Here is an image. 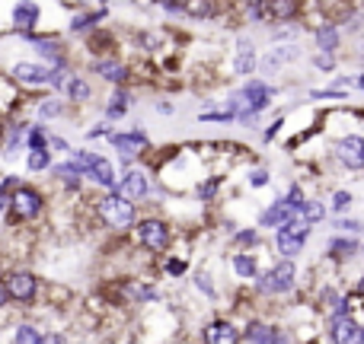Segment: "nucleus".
<instances>
[{
  "label": "nucleus",
  "mask_w": 364,
  "mask_h": 344,
  "mask_svg": "<svg viewBox=\"0 0 364 344\" xmlns=\"http://www.w3.org/2000/svg\"><path fill=\"white\" fill-rule=\"evenodd\" d=\"M102 16H106L102 10H96V13H80L77 19H70V32H83V29H90V26H96Z\"/></svg>",
  "instance_id": "obj_24"
},
{
  "label": "nucleus",
  "mask_w": 364,
  "mask_h": 344,
  "mask_svg": "<svg viewBox=\"0 0 364 344\" xmlns=\"http://www.w3.org/2000/svg\"><path fill=\"white\" fill-rule=\"evenodd\" d=\"M42 194L32 192V188H16L13 192V213H16L19 220H32L42 213Z\"/></svg>",
  "instance_id": "obj_9"
},
{
  "label": "nucleus",
  "mask_w": 364,
  "mask_h": 344,
  "mask_svg": "<svg viewBox=\"0 0 364 344\" xmlns=\"http://www.w3.org/2000/svg\"><path fill=\"white\" fill-rule=\"evenodd\" d=\"M329 255H333V258H352V255H358V239H348V236L329 239Z\"/></svg>",
  "instance_id": "obj_16"
},
{
  "label": "nucleus",
  "mask_w": 364,
  "mask_h": 344,
  "mask_svg": "<svg viewBox=\"0 0 364 344\" xmlns=\"http://www.w3.org/2000/svg\"><path fill=\"white\" fill-rule=\"evenodd\" d=\"M336 157H339V163L346 166V170H352V172L364 170V138L361 134H346V138H339Z\"/></svg>",
  "instance_id": "obj_5"
},
{
  "label": "nucleus",
  "mask_w": 364,
  "mask_h": 344,
  "mask_svg": "<svg viewBox=\"0 0 364 344\" xmlns=\"http://www.w3.org/2000/svg\"><path fill=\"white\" fill-rule=\"evenodd\" d=\"M13 23H16L19 32H29L32 26L38 23V4H32V0H19L16 10H13Z\"/></svg>",
  "instance_id": "obj_14"
},
{
  "label": "nucleus",
  "mask_w": 364,
  "mask_h": 344,
  "mask_svg": "<svg viewBox=\"0 0 364 344\" xmlns=\"http://www.w3.org/2000/svg\"><path fill=\"white\" fill-rule=\"evenodd\" d=\"M125 109H128V96H125V93H115L112 102H109V109H106V118H109V121L122 118V115H125Z\"/></svg>",
  "instance_id": "obj_26"
},
{
  "label": "nucleus",
  "mask_w": 364,
  "mask_h": 344,
  "mask_svg": "<svg viewBox=\"0 0 364 344\" xmlns=\"http://www.w3.org/2000/svg\"><path fill=\"white\" fill-rule=\"evenodd\" d=\"M26 166H29L32 172H45V170L51 166L48 150H32V153H29V163H26Z\"/></svg>",
  "instance_id": "obj_28"
},
{
  "label": "nucleus",
  "mask_w": 364,
  "mask_h": 344,
  "mask_svg": "<svg viewBox=\"0 0 364 344\" xmlns=\"http://www.w3.org/2000/svg\"><path fill=\"white\" fill-rule=\"evenodd\" d=\"M6 290H10V300H32L36 296V277L29 271H13L6 277Z\"/></svg>",
  "instance_id": "obj_12"
},
{
  "label": "nucleus",
  "mask_w": 364,
  "mask_h": 344,
  "mask_svg": "<svg viewBox=\"0 0 364 344\" xmlns=\"http://www.w3.org/2000/svg\"><path fill=\"white\" fill-rule=\"evenodd\" d=\"M138 236H141V243H144L147 249L160 252V249H166V243H170V226H166L164 220H157V217H147V220H141L138 223Z\"/></svg>",
  "instance_id": "obj_8"
},
{
  "label": "nucleus",
  "mask_w": 364,
  "mask_h": 344,
  "mask_svg": "<svg viewBox=\"0 0 364 344\" xmlns=\"http://www.w3.org/2000/svg\"><path fill=\"white\" fill-rule=\"evenodd\" d=\"M233 271H237L240 277H256L259 271H256V258L252 255H237L233 258Z\"/></svg>",
  "instance_id": "obj_25"
},
{
  "label": "nucleus",
  "mask_w": 364,
  "mask_h": 344,
  "mask_svg": "<svg viewBox=\"0 0 364 344\" xmlns=\"http://www.w3.org/2000/svg\"><path fill=\"white\" fill-rule=\"evenodd\" d=\"M348 204H352V192H336L333 194V207H336V211H346Z\"/></svg>",
  "instance_id": "obj_34"
},
{
  "label": "nucleus",
  "mask_w": 364,
  "mask_h": 344,
  "mask_svg": "<svg viewBox=\"0 0 364 344\" xmlns=\"http://www.w3.org/2000/svg\"><path fill=\"white\" fill-rule=\"evenodd\" d=\"M272 96H275V89H272L269 83L250 80V83H246V87L230 99V109L240 115V121H252V115L262 112V109L272 102Z\"/></svg>",
  "instance_id": "obj_1"
},
{
  "label": "nucleus",
  "mask_w": 364,
  "mask_h": 344,
  "mask_svg": "<svg viewBox=\"0 0 364 344\" xmlns=\"http://www.w3.org/2000/svg\"><path fill=\"white\" fill-rule=\"evenodd\" d=\"M100 213L112 226H122V230L134 223V204H132V198H125V194H119V192L100 201Z\"/></svg>",
  "instance_id": "obj_3"
},
{
  "label": "nucleus",
  "mask_w": 364,
  "mask_h": 344,
  "mask_svg": "<svg viewBox=\"0 0 364 344\" xmlns=\"http://www.w3.org/2000/svg\"><path fill=\"white\" fill-rule=\"evenodd\" d=\"M336 226H339V230H352V233L364 230V223H358V220H336Z\"/></svg>",
  "instance_id": "obj_37"
},
{
  "label": "nucleus",
  "mask_w": 364,
  "mask_h": 344,
  "mask_svg": "<svg viewBox=\"0 0 364 344\" xmlns=\"http://www.w3.org/2000/svg\"><path fill=\"white\" fill-rule=\"evenodd\" d=\"M252 243H256V233H252V230H243L237 236V245H252Z\"/></svg>",
  "instance_id": "obj_39"
},
{
  "label": "nucleus",
  "mask_w": 364,
  "mask_h": 344,
  "mask_svg": "<svg viewBox=\"0 0 364 344\" xmlns=\"http://www.w3.org/2000/svg\"><path fill=\"white\" fill-rule=\"evenodd\" d=\"M358 341H361V344H364V326H361V338H358Z\"/></svg>",
  "instance_id": "obj_43"
},
{
  "label": "nucleus",
  "mask_w": 364,
  "mask_h": 344,
  "mask_svg": "<svg viewBox=\"0 0 364 344\" xmlns=\"http://www.w3.org/2000/svg\"><path fill=\"white\" fill-rule=\"evenodd\" d=\"M358 294H364V277H361V281H358Z\"/></svg>",
  "instance_id": "obj_42"
},
{
  "label": "nucleus",
  "mask_w": 364,
  "mask_h": 344,
  "mask_svg": "<svg viewBox=\"0 0 364 344\" xmlns=\"http://www.w3.org/2000/svg\"><path fill=\"white\" fill-rule=\"evenodd\" d=\"M96 4H106V0H96Z\"/></svg>",
  "instance_id": "obj_44"
},
{
  "label": "nucleus",
  "mask_w": 364,
  "mask_h": 344,
  "mask_svg": "<svg viewBox=\"0 0 364 344\" xmlns=\"http://www.w3.org/2000/svg\"><path fill=\"white\" fill-rule=\"evenodd\" d=\"M61 102H55V99H51V102H45V106L42 109H38V115H42V118H48V115H58V112H61Z\"/></svg>",
  "instance_id": "obj_36"
},
{
  "label": "nucleus",
  "mask_w": 364,
  "mask_h": 344,
  "mask_svg": "<svg viewBox=\"0 0 364 344\" xmlns=\"http://www.w3.org/2000/svg\"><path fill=\"white\" fill-rule=\"evenodd\" d=\"M329 338L333 341H358L361 338V326L355 322L352 309H336L333 319H329Z\"/></svg>",
  "instance_id": "obj_6"
},
{
  "label": "nucleus",
  "mask_w": 364,
  "mask_h": 344,
  "mask_svg": "<svg viewBox=\"0 0 364 344\" xmlns=\"http://www.w3.org/2000/svg\"><path fill=\"white\" fill-rule=\"evenodd\" d=\"M147 175L141 172V170H132L125 175V179H122V185H119V194H125V198H147Z\"/></svg>",
  "instance_id": "obj_13"
},
{
  "label": "nucleus",
  "mask_w": 364,
  "mask_h": 344,
  "mask_svg": "<svg viewBox=\"0 0 364 344\" xmlns=\"http://www.w3.org/2000/svg\"><path fill=\"white\" fill-rule=\"evenodd\" d=\"M166 274H173V277L186 274V262H182V258H170V262H166Z\"/></svg>",
  "instance_id": "obj_35"
},
{
  "label": "nucleus",
  "mask_w": 364,
  "mask_h": 344,
  "mask_svg": "<svg viewBox=\"0 0 364 344\" xmlns=\"http://www.w3.org/2000/svg\"><path fill=\"white\" fill-rule=\"evenodd\" d=\"M294 57H301V48H294V45H291V48H278V51H272V55L265 57L262 67L265 70H278L284 61H294Z\"/></svg>",
  "instance_id": "obj_18"
},
{
  "label": "nucleus",
  "mask_w": 364,
  "mask_h": 344,
  "mask_svg": "<svg viewBox=\"0 0 364 344\" xmlns=\"http://www.w3.org/2000/svg\"><path fill=\"white\" fill-rule=\"evenodd\" d=\"M64 93H68L74 102L90 99V87H87V83H83V80H77V77H70V80L64 83Z\"/></svg>",
  "instance_id": "obj_23"
},
{
  "label": "nucleus",
  "mask_w": 364,
  "mask_h": 344,
  "mask_svg": "<svg viewBox=\"0 0 364 344\" xmlns=\"http://www.w3.org/2000/svg\"><path fill=\"white\" fill-rule=\"evenodd\" d=\"M307 233H310V223L304 217H294L291 223L278 226V236H275V245L284 258H294L304 252V243H307Z\"/></svg>",
  "instance_id": "obj_2"
},
{
  "label": "nucleus",
  "mask_w": 364,
  "mask_h": 344,
  "mask_svg": "<svg viewBox=\"0 0 364 344\" xmlns=\"http://www.w3.org/2000/svg\"><path fill=\"white\" fill-rule=\"evenodd\" d=\"M316 70H323V74H333V70H336L333 51H326V55H320V57H316Z\"/></svg>",
  "instance_id": "obj_30"
},
{
  "label": "nucleus",
  "mask_w": 364,
  "mask_h": 344,
  "mask_svg": "<svg viewBox=\"0 0 364 344\" xmlns=\"http://www.w3.org/2000/svg\"><path fill=\"white\" fill-rule=\"evenodd\" d=\"M6 300H10V290L0 287V309H4V303H6Z\"/></svg>",
  "instance_id": "obj_40"
},
{
  "label": "nucleus",
  "mask_w": 364,
  "mask_h": 344,
  "mask_svg": "<svg viewBox=\"0 0 364 344\" xmlns=\"http://www.w3.org/2000/svg\"><path fill=\"white\" fill-rule=\"evenodd\" d=\"M297 13L294 0H272V16L275 19H291Z\"/></svg>",
  "instance_id": "obj_27"
},
{
  "label": "nucleus",
  "mask_w": 364,
  "mask_h": 344,
  "mask_svg": "<svg viewBox=\"0 0 364 344\" xmlns=\"http://www.w3.org/2000/svg\"><path fill=\"white\" fill-rule=\"evenodd\" d=\"M112 147L122 153V160H125V163H132L141 150H147V138L141 131H125V134H115Z\"/></svg>",
  "instance_id": "obj_11"
},
{
  "label": "nucleus",
  "mask_w": 364,
  "mask_h": 344,
  "mask_svg": "<svg viewBox=\"0 0 364 344\" xmlns=\"http://www.w3.org/2000/svg\"><path fill=\"white\" fill-rule=\"evenodd\" d=\"M13 338H16V341H29V344H42V341H45V335H42V332H36L32 326H19Z\"/></svg>",
  "instance_id": "obj_29"
},
{
  "label": "nucleus",
  "mask_w": 364,
  "mask_h": 344,
  "mask_svg": "<svg viewBox=\"0 0 364 344\" xmlns=\"http://www.w3.org/2000/svg\"><path fill=\"white\" fill-rule=\"evenodd\" d=\"M128 290L134 294V300H154V287H144V284H132Z\"/></svg>",
  "instance_id": "obj_33"
},
{
  "label": "nucleus",
  "mask_w": 364,
  "mask_h": 344,
  "mask_svg": "<svg viewBox=\"0 0 364 344\" xmlns=\"http://www.w3.org/2000/svg\"><path fill=\"white\" fill-rule=\"evenodd\" d=\"M246 341H282V335L275 328H269L265 322H250V328L243 332Z\"/></svg>",
  "instance_id": "obj_17"
},
{
  "label": "nucleus",
  "mask_w": 364,
  "mask_h": 344,
  "mask_svg": "<svg viewBox=\"0 0 364 344\" xmlns=\"http://www.w3.org/2000/svg\"><path fill=\"white\" fill-rule=\"evenodd\" d=\"M93 70H96V74H100V77H106V80H112V83H122V80H125V77H128V70L122 67L119 61H100Z\"/></svg>",
  "instance_id": "obj_20"
},
{
  "label": "nucleus",
  "mask_w": 364,
  "mask_h": 344,
  "mask_svg": "<svg viewBox=\"0 0 364 344\" xmlns=\"http://www.w3.org/2000/svg\"><path fill=\"white\" fill-rule=\"evenodd\" d=\"M294 277H297L294 262H291V258H284V262H278L275 268L262 277V284H259V287H262L265 294H288V290L294 287Z\"/></svg>",
  "instance_id": "obj_4"
},
{
  "label": "nucleus",
  "mask_w": 364,
  "mask_h": 344,
  "mask_svg": "<svg viewBox=\"0 0 364 344\" xmlns=\"http://www.w3.org/2000/svg\"><path fill=\"white\" fill-rule=\"evenodd\" d=\"M29 150H45V134H42V128H32V134H29Z\"/></svg>",
  "instance_id": "obj_32"
},
{
  "label": "nucleus",
  "mask_w": 364,
  "mask_h": 344,
  "mask_svg": "<svg viewBox=\"0 0 364 344\" xmlns=\"http://www.w3.org/2000/svg\"><path fill=\"white\" fill-rule=\"evenodd\" d=\"M77 157L83 160L87 175L96 182V185H112L115 182V170H112V163H109L106 157H96V153H77Z\"/></svg>",
  "instance_id": "obj_10"
},
{
  "label": "nucleus",
  "mask_w": 364,
  "mask_h": 344,
  "mask_svg": "<svg viewBox=\"0 0 364 344\" xmlns=\"http://www.w3.org/2000/svg\"><path fill=\"white\" fill-rule=\"evenodd\" d=\"M218 185H220V179H208L205 185L198 188V198L201 201H208V198H214V192H218Z\"/></svg>",
  "instance_id": "obj_31"
},
{
  "label": "nucleus",
  "mask_w": 364,
  "mask_h": 344,
  "mask_svg": "<svg viewBox=\"0 0 364 344\" xmlns=\"http://www.w3.org/2000/svg\"><path fill=\"white\" fill-rule=\"evenodd\" d=\"M316 45H320V51H336L339 48V29L336 26H320L316 29Z\"/></svg>",
  "instance_id": "obj_21"
},
{
  "label": "nucleus",
  "mask_w": 364,
  "mask_h": 344,
  "mask_svg": "<svg viewBox=\"0 0 364 344\" xmlns=\"http://www.w3.org/2000/svg\"><path fill=\"white\" fill-rule=\"evenodd\" d=\"M355 87H358L361 93H364V74H361V77H355Z\"/></svg>",
  "instance_id": "obj_41"
},
{
  "label": "nucleus",
  "mask_w": 364,
  "mask_h": 344,
  "mask_svg": "<svg viewBox=\"0 0 364 344\" xmlns=\"http://www.w3.org/2000/svg\"><path fill=\"white\" fill-rule=\"evenodd\" d=\"M301 207H304V204H297V201L282 198V201H275L269 211H262L259 223L269 226V230H275V226H284V223H291L294 217H301Z\"/></svg>",
  "instance_id": "obj_7"
},
{
  "label": "nucleus",
  "mask_w": 364,
  "mask_h": 344,
  "mask_svg": "<svg viewBox=\"0 0 364 344\" xmlns=\"http://www.w3.org/2000/svg\"><path fill=\"white\" fill-rule=\"evenodd\" d=\"M233 70H237V74H252V70H256V48H252L250 42L237 45V61H233Z\"/></svg>",
  "instance_id": "obj_15"
},
{
  "label": "nucleus",
  "mask_w": 364,
  "mask_h": 344,
  "mask_svg": "<svg viewBox=\"0 0 364 344\" xmlns=\"http://www.w3.org/2000/svg\"><path fill=\"white\" fill-rule=\"evenodd\" d=\"M265 182H269V172H265V170H256V172H252L250 175V185H265Z\"/></svg>",
  "instance_id": "obj_38"
},
{
  "label": "nucleus",
  "mask_w": 364,
  "mask_h": 344,
  "mask_svg": "<svg viewBox=\"0 0 364 344\" xmlns=\"http://www.w3.org/2000/svg\"><path fill=\"white\" fill-rule=\"evenodd\" d=\"M205 338L208 341H237L240 335L233 332L230 322H211V326L205 328Z\"/></svg>",
  "instance_id": "obj_19"
},
{
  "label": "nucleus",
  "mask_w": 364,
  "mask_h": 344,
  "mask_svg": "<svg viewBox=\"0 0 364 344\" xmlns=\"http://www.w3.org/2000/svg\"><path fill=\"white\" fill-rule=\"evenodd\" d=\"M301 217L307 220L310 226L323 223V217H326V204H323V201H304V207H301Z\"/></svg>",
  "instance_id": "obj_22"
}]
</instances>
